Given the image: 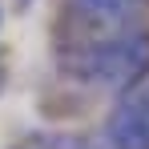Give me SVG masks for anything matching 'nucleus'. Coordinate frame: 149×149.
Returning <instances> with one entry per match:
<instances>
[{
    "label": "nucleus",
    "mask_w": 149,
    "mask_h": 149,
    "mask_svg": "<svg viewBox=\"0 0 149 149\" xmlns=\"http://www.w3.org/2000/svg\"><path fill=\"white\" fill-rule=\"evenodd\" d=\"M49 77H52V85H61L65 93H73L81 101H93V97L113 101L129 85L149 77V28L101 40V45H89V49L52 52Z\"/></svg>",
    "instance_id": "1"
},
{
    "label": "nucleus",
    "mask_w": 149,
    "mask_h": 149,
    "mask_svg": "<svg viewBox=\"0 0 149 149\" xmlns=\"http://www.w3.org/2000/svg\"><path fill=\"white\" fill-rule=\"evenodd\" d=\"M137 28H149V0H56L49 36L52 52H69Z\"/></svg>",
    "instance_id": "2"
},
{
    "label": "nucleus",
    "mask_w": 149,
    "mask_h": 149,
    "mask_svg": "<svg viewBox=\"0 0 149 149\" xmlns=\"http://www.w3.org/2000/svg\"><path fill=\"white\" fill-rule=\"evenodd\" d=\"M105 149H149V77L109 101L101 121Z\"/></svg>",
    "instance_id": "3"
},
{
    "label": "nucleus",
    "mask_w": 149,
    "mask_h": 149,
    "mask_svg": "<svg viewBox=\"0 0 149 149\" xmlns=\"http://www.w3.org/2000/svg\"><path fill=\"white\" fill-rule=\"evenodd\" d=\"M77 145H81L77 133H65V129H36V133L16 137L8 149H77Z\"/></svg>",
    "instance_id": "4"
},
{
    "label": "nucleus",
    "mask_w": 149,
    "mask_h": 149,
    "mask_svg": "<svg viewBox=\"0 0 149 149\" xmlns=\"http://www.w3.org/2000/svg\"><path fill=\"white\" fill-rule=\"evenodd\" d=\"M4 85H8V61L0 56V93H4Z\"/></svg>",
    "instance_id": "5"
},
{
    "label": "nucleus",
    "mask_w": 149,
    "mask_h": 149,
    "mask_svg": "<svg viewBox=\"0 0 149 149\" xmlns=\"http://www.w3.org/2000/svg\"><path fill=\"white\" fill-rule=\"evenodd\" d=\"M32 4H36V0H12V8H16V12H28Z\"/></svg>",
    "instance_id": "6"
},
{
    "label": "nucleus",
    "mask_w": 149,
    "mask_h": 149,
    "mask_svg": "<svg viewBox=\"0 0 149 149\" xmlns=\"http://www.w3.org/2000/svg\"><path fill=\"white\" fill-rule=\"evenodd\" d=\"M0 32H4V4H0Z\"/></svg>",
    "instance_id": "7"
}]
</instances>
